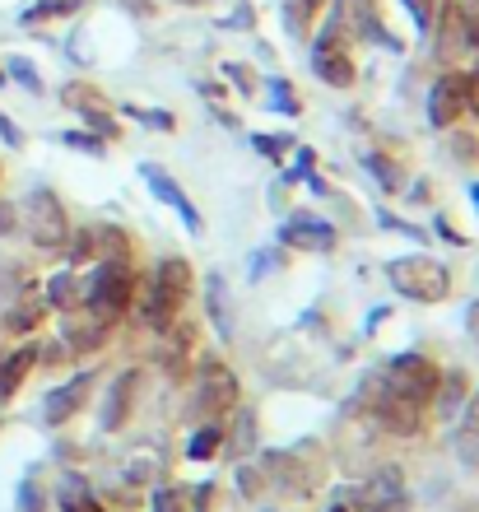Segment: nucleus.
<instances>
[{
	"label": "nucleus",
	"mask_w": 479,
	"mask_h": 512,
	"mask_svg": "<svg viewBox=\"0 0 479 512\" xmlns=\"http://www.w3.org/2000/svg\"><path fill=\"white\" fill-rule=\"evenodd\" d=\"M187 294H191V261L187 256H163L145 294V322L154 331H168L173 317L182 312V303H187Z\"/></svg>",
	"instance_id": "nucleus-1"
},
{
	"label": "nucleus",
	"mask_w": 479,
	"mask_h": 512,
	"mask_svg": "<svg viewBox=\"0 0 479 512\" xmlns=\"http://www.w3.org/2000/svg\"><path fill=\"white\" fill-rule=\"evenodd\" d=\"M386 280H391L396 294L414 298V303H442V298L452 294V275H447V266L433 261V256H424V252L386 261Z\"/></svg>",
	"instance_id": "nucleus-2"
},
{
	"label": "nucleus",
	"mask_w": 479,
	"mask_h": 512,
	"mask_svg": "<svg viewBox=\"0 0 479 512\" xmlns=\"http://www.w3.org/2000/svg\"><path fill=\"white\" fill-rule=\"evenodd\" d=\"M131 298H135V275L121 256L103 261V266L94 270V280L84 284V308H89V317H98V322H107V326L131 308Z\"/></svg>",
	"instance_id": "nucleus-3"
},
{
	"label": "nucleus",
	"mask_w": 479,
	"mask_h": 512,
	"mask_svg": "<svg viewBox=\"0 0 479 512\" xmlns=\"http://www.w3.org/2000/svg\"><path fill=\"white\" fill-rule=\"evenodd\" d=\"M386 387L396 391V396H405V401H414V405H428L433 396L442 391V373H438V364L433 359H424V354H396L391 364H386Z\"/></svg>",
	"instance_id": "nucleus-4"
},
{
	"label": "nucleus",
	"mask_w": 479,
	"mask_h": 512,
	"mask_svg": "<svg viewBox=\"0 0 479 512\" xmlns=\"http://www.w3.org/2000/svg\"><path fill=\"white\" fill-rule=\"evenodd\" d=\"M28 238L38 247H66V238H70V224H66V205L56 201V191H47V187H38L33 196H28Z\"/></svg>",
	"instance_id": "nucleus-5"
},
{
	"label": "nucleus",
	"mask_w": 479,
	"mask_h": 512,
	"mask_svg": "<svg viewBox=\"0 0 479 512\" xmlns=\"http://www.w3.org/2000/svg\"><path fill=\"white\" fill-rule=\"evenodd\" d=\"M368 410H373V419L382 424L386 433H419V424H424V405H414V401H405V396H396V391L386 387V378H377V382H368Z\"/></svg>",
	"instance_id": "nucleus-6"
},
{
	"label": "nucleus",
	"mask_w": 479,
	"mask_h": 512,
	"mask_svg": "<svg viewBox=\"0 0 479 512\" xmlns=\"http://www.w3.org/2000/svg\"><path fill=\"white\" fill-rule=\"evenodd\" d=\"M345 33L335 24H326V33L317 38L312 47V70H317V80L335 84V89H349L354 84V61H349V47H345Z\"/></svg>",
	"instance_id": "nucleus-7"
},
{
	"label": "nucleus",
	"mask_w": 479,
	"mask_h": 512,
	"mask_svg": "<svg viewBox=\"0 0 479 512\" xmlns=\"http://www.w3.org/2000/svg\"><path fill=\"white\" fill-rule=\"evenodd\" d=\"M238 401V378L228 373L224 364H200V378H196V410L200 415H224L228 405Z\"/></svg>",
	"instance_id": "nucleus-8"
},
{
	"label": "nucleus",
	"mask_w": 479,
	"mask_h": 512,
	"mask_svg": "<svg viewBox=\"0 0 479 512\" xmlns=\"http://www.w3.org/2000/svg\"><path fill=\"white\" fill-rule=\"evenodd\" d=\"M461 112H466V75L452 70V75H442L433 89H428V122L447 131V126L461 122Z\"/></svg>",
	"instance_id": "nucleus-9"
},
{
	"label": "nucleus",
	"mask_w": 479,
	"mask_h": 512,
	"mask_svg": "<svg viewBox=\"0 0 479 512\" xmlns=\"http://www.w3.org/2000/svg\"><path fill=\"white\" fill-rule=\"evenodd\" d=\"M345 38H363V42H391L382 33L377 19V0H335V19H331Z\"/></svg>",
	"instance_id": "nucleus-10"
},
{
	"label": "nucleus",
	"mask_w": 479,
	"mask_h": 512,
	"mask_svg": "<svg viewBox=\"0 0 479 512\" xmlns=\"http://www.w3.org/2000/svg\"><path fill=\"white\" fill-rule=\"evenodd\" d=\"M140 177H145V187L154 191V196H159L163 205H168V210H177V219H182V224H187L191 233H200V215H196V205H191V196L182 187H177L173 177L163 173L159 163H140Z\"/></svg>",
	"instance_id": "nucleus-11"
},
{
	"label": "nucleus",
	"mask_w": 479,
	"mask_h": 512,
	"mask_svg": "<svg viewBox=\"0 0 479 512\" xmlns=\"http://www.w3.org/2000/svg\"><path fill=\"white\" fill-rule=\"evenodd\" d=\"M89 387H94V373H80V378H70L66 387L47 391V401H42V419H47L52 429H56V424H66V419L84 405V391H89Z\"/></svg>",
	"instance_id": "nucleus-12"
},
{
	"label": "nucleus",
	"mask_w": 479,
	"mask_h": 512,
	"mask_svg": "<svg viewBox=\"0 0 479 512\" xmlns=\"http://www.w3.org/2000/svg\"><path fill=\"white\" fill-rule=\"evenodd\" d=\"M280 238L289 247H303V252H331L335 247V229L326 224V219H307V215H298V219H289L280 229Z\"/></svg>",
	"instance_id": "nucleus-13"
},
{
	"label": "nucleus",
	"mask_w": 479,
	"mask_h": 512,
	"mask_svg": "<svg viewBox=\"0 0 479 512\" xmlns=\"http://www.w3.org/2000/svg\"><path fill=\"white\" fill-rule=\"evenodd\" d=\"M135 387H140V373H135V368L117 373V382L107 387V401H103V429L107 433L126 424V415H131V405H135Z\"/></svg>",
	"instance_id": "nucleus-14"
},
{
	"label": "nucleus",
	"mask_w": 479,
	"mask_h": 512,
	"mask_svg": "<svg viewBox=\"0 0 479 512\" xmlns=\"http://www.w3.org/2000/svg\"><path fill=\"white\" fill-rule=\"evenodd\" d=\"M452 447H456V457H461V466L479 471V391H470V401H466V410H461V429H456Z\"/></svg>",
	"instance_id": "nucleus-15"
},
{
	"label": "nucleus",
	"mask_w": 479,
	"mask_h": 512,
	"mask_svg": "<svg viewBox=\"0 0 479 512\" xmlns=\"http://www.w3.org/2000/svg\"><path fill=\"white\" fill-rule=\"evenodd\" d=\"M66 103H70L75 112H80V117H84L89 126H94L98 135H117V122H112V112H107L103 103H98L89 84H70V89H66Z\"/></svg>",
	"instance_id": "nucleus-16"
},
{
	"label": "nucleus",
	"mask_w": 479,
	"mask_h": 512,
	"mask_svg": "<svg viewBox=\"0 0 479 512\" xmlns=\"http://www.w3.org/2000/svg\"><path fill=\"white\" fill-rule=\"evenodd\" d=\"M33 364H38V350H33V345H24V350H14L10 359L0 364V401L19 391V382H24L28 373H33Z\"/></svg>",
	"instance_id": "nucleus-17"
},
{
	"label": "nucleus",
	"mask_w": 479,
	"mask_h": 512,
	"mask_svg": "<svg viewBox=\"0 0 479 512\" xmlns=\"http://www.w3.org/2000/svg\"><path fill=\"white\" fill-rule=\"evenodd\" d=\"M61 512H103V503L94 499V489L80 475H66L61 480Z\"/></svg>",
	"instance_id": "nucleus-18"
},
{
	"label": "nucleus",
	"mask_w": 479,
	"mask_h": 512,
	"mask_svg": "<svg viewBox=\"0 0 479 512\" xmlns=\"http://www.w3.org/2000/svg\"><path fill=\"white\" fill-rule=\"evenodd\" d=\"M47 303H52V308H61V312L80 308V303H84V289H80V280H75L70 270H61V275H52V280H47Z\"/></svg>",
	"instance_id": "nucleus-19"
},
{
	"label": "nucleus",
	"mask_w": 479,
	"mask_h": 512,
	"mask_svg": "<svg viewBox=\"0 0 479 512\" xmlns=\"http://www.w3.org/2000/svg\"><path fill=\"white\" fill-rule=\"evenodd\" d=\"M219 447H224V424H219V419H210V424H200V429L191 433L187 457H191V461H210Z\"/></svg>",
	"instance_id": "nucleus-20"
},
{
	"label": "nucleus",
	"mask_w": 479,
	"mask_h": 512,
	"mask_svg": "<svg viewBox=\"0 0 479 512\" xmlns=\"http://www.w3.org/2000/svg\"><path fill=\"white\" fill-rule=\"evenodd\" d=\"M205 303H210V317H214V326H219V336H233V322H228V289H224V280L219 275H210V284H205Z\"/></svg>",
	"instance_id": "nucleus-21"
},
{
	"label": "nucleus",
	"mask_w": 479,
	"mask_h": 512,
	"mask_svg": "<svg viewBox=\"0 0 479 512\" xmlns=\"http://www.w3.org/2000/svg\"><path fill=\"white\" fill-rule=\"evenodd\" d=\"M321 0H284V28H289V38H303L307 24L317 19Z\"/></svg>",
	"instance_id": "nucleus-22"
},
{
	"label": "nucleus",
	"mask_w": 479,
	"mask_h": 512,
	"mask_svg": "<svg viewBox=\"0 0 479 512\" xmlns=\"http://www.w3.org/2000/svg\"><path fill=\"white\" fill-rule=\"evenodd\" d=\"M80 10V0H38L24 10V24H47V19H66V14Z\"/></svg>",
	"instance_id": "nucleus-23"
},
{
	"label": "nucleus",
	"mask_w": 479,
	"mask_h": 512,
	"mask_svg": "<svg viewBox=\"0 0 479 512\" xmlns=\"http://www.w3.org/2000/svg\"><path fill=\"white\" fill-rule=\"evenodd\" d=\"M456 24L466 47H479V0H456Z\"/></svg>",
	"instance_id": "nucleus-24"
},
{
	"label": "nucleus",
	"mask_w": 479,
	"mask_h": 512,
	"mask_svg": "<svg viewBox=\"0 0 479 512\" xmlns=\"http://www.w3.org/2000/svg\"><path fill=\"white\" fill-rule=\"evenodd\" d=\"M363 163L373 168V177L382 182L386 191H400V173H396V163L386 159V154H363Z\"/></svg>",
	"instance_id": "nucleus-25"
},
{
	"label": "nucleus",
	"mask_w": 479,
	"mask_h": 512,
	"mask_svg": "<svg viewBox=\"0 0 479 512\" xmlns=\"http://www.w3.org/2000/svg\"><path fill=\"white\" fill-rule=\"evenodd\" d=\"M10 80H19L28 89V94H42V75L33 66H28L24 56H10Z\"/></svg>",
	"instance_id": "nucleus-26"
},
{
	"label": "nucleus",
	"mask_w": 479,
	"mask_h": 512,
	"mask_svg": "<svg viewBox=\"0 0 479 512\" xmlns=\"http://www.w3.org/2000/svg\"><path fill=\"white\" fill-rule=\"evenodd\" d=\"M38 317H42V303H19V308H10V331H33L38 326Z\"/></svg>",
	"instance_id": "nucleus-27"
},
{
	"label": "nucleus",
	"mask_w": 479,
	"mask_h": 512,
	"mask_svg": "<svg viewBox=\"0 0 479 512\" xmlns=\"http://www.w3.org/2000/svg\"><path fill=\"white\" fill-rule=\"evenodd\" d=\"M149 512H182V489H173V485L154 489V503H149Z\"/></svg>",
	"instance_id": "nucleus-28"
},
{
	"label": "nucleus",
	"mask_w": 479,
	"mask_h": 512,
	"mask_svg": "<svg viewBox=\"0 0 479 512\" xmlns=\"http://www.w3.org/2000/svg\"><path fill=\"white\" fill-rule=\"evenodd\" d=\"M126 117H135L140 126H159V131H173V117L168 112H145V108H126Z\"/></svg>",
	"instance_id": "nucleus-29"
},
{
	"label": "nucleus",
	"mask_w": 479,
	"mask_h": 512,
	"mask_svg": "<svg viewBox=\"0 0 479 512\" xmlns=\"http://www.w3.org/2000/svg\"><path fill=\"white\" fill-rule=\"evenodd\" d=\"M405 10H410V19L424 28V33L433 28V5H428V0H405Z\"/></svg>",
	"instance_id": "nucleus-30"
},
{
	"label": "nucleus",
	"mask_w": 479,
	"mask_h": 512,
	"mask_svg": "<svg viewBox=\"0 0 479 512\" xmlns=\"http://www.w3.org/2000/svg\"><path fill=\"white\" fill-rule=\"evenodd\" d=\"M270 94H280V98H275V108H280V112H298V98H293V89L284 80H270Z\"/></svg>",
	"instance_id": "nucleus-31"
},
{
	"label": "nucleus",
	"mask_w": 479,
	"mask_h": 512,
	"mask_svg": "<svg viewBox=\"0 0 479 512\" xmlns=\"http://www.w3.org/2000/svg\"><path fill=\"white\" fill-rule=\"evenodd\" d=\"M0 140H5V145H19V140H24V135H19V126H14L5 112H0Z\"/></svg>",
	"instance_id": "nucleus-32"
},
{
	"label": "nucleus",
	"mask_w": 479,
	"mask_h": 512,
	"mask_svg": "<svg viewBox=\"0 0 479 512\" xmlns=\"http://www.w3.org/2000/svg\"><path fill=\"white\" fill-rule=\"evenodd\" d=\"M368 512H410V499H405V494H396V499L377 503V508H368Z\"/></svg>",
	"instance_id": "nucleus-33"
},
{
	"label": "nucleus",
	"mask_w": 479,
	"mask_h": 512,
	"mask_svg": "<svg viewBox=\"0 0 479 512\" xmlns=\"http://www.w3.org/2000/svg\"><path fill=\"white\" fill-rule=\"evenodd\" d=\"M19 508H24V512H38L42 508V503H38V489H33V485H24V494H19Z\"/></svg>",
	"instance_id": "nucleus-34"
},
{
	"label": "nucleus",
	"mask_w": 479,
	"mask_h": 512,
	"mask_svg": "<svg viewBox=\"0 0 479 512\" xmlns=\"http://www.w3.org/2000/svg\"><path fill=\"white\" fill-rule=\"evenodd\" d=\"M210 499H214V485H200L196 489V512H210Z\"/></svg>",
	"instance_id": "nucleus-35"
},
{
	"label": "nucleus",
	"mask_w": 479,
	"mask_h": 512,
	"mask_svg": "<svg viewBox=\"0 0 479 512\" xmlns=\"http://www.w3.org/2000/svg\"><path fill=\"white\" fill-rule=\"evenodd\" d=\"M14 229V205H0V233Z\"/></svg>",
	"instance_id": "nucleus-36"
},
{
	"label": "nucleus",
	"mask_w": 479,
	"mask_h": 512,
	"mask_svg": "<svg viewBox=\"0 0 479 512\" xmlns=\"http://www.w3.org/2000/svg\"><path fill=\"white\" fill-rule=\"evenodd\" d=\"M66 145H80V149H103V140H84V135H66Z\"/></svg>",
	"instance_id": "nucleus-37"
},
{
	"label": "nucleus",
	"mask_w": 479,
	"mask_h": 512,
	"mask_svg": "<svg viewBox=\"0 0 479 512\" xmlns=\"http://www.w3.org/2000/svg\"><path fill=\"white\" fill-rule=\"evenodd\" d=\"M466 326H470V331H475V336H479V303H470V312H466Z\"/></svg>",
	"instance_id": "nucleus-38"
},
{
	"label": "nucleus",
	"mask_w": 479,
	"mask_h": 512,
	"mask_svg": "<svg viewBox=\"0 0 479 512\" xmlns=\"http://www.w3.org/2000/svg\"><path fill=\"white\" fill-rule=\"evenodd\" d=\"M470 201H475V205H479V182H470Z\"/></svg>",
	"instance_id": "nucleus-39"
},
{
	"label": "nucleus",
	"mask_w": 479,
	"mask_h": 512,
	"mask_svg": "<svg viewBox=\"0 0 479 512\" xmlns=\"http://www.w3.org/2000/svg\"><path fill=\"white\" fill-rule=\"evenodd\" d=\"M331 512H349V508H345V503H335V508H331Z\"/></svg>",
	"instance_id": "nucleus-40"
}]
</instances>
